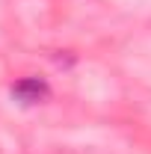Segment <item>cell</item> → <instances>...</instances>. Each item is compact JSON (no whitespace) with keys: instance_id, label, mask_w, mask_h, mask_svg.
Segmentation results:
<instances>
[{"instance_id":"1","label":"cell","mask_w":151,"mask_h":154,"mask_svg":"<svg viewBox=\"0 0 151 154\" xmlns=\"http://www.w3.org/2000/svg\"><path fill=\"white\" fill-rule=\"evenodd\" d=\"M9 95H12V101L21 104V107H39V104L51 101L54 89H51V83H48L45 77L27 74V77H18V80L9 86Z\"/></svg>"}]
</instances>
